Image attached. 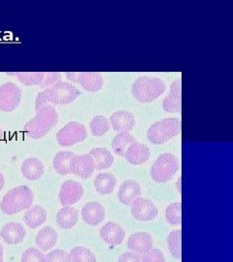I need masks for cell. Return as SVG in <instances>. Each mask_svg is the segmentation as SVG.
<instances>
[{"label": "cell", "mask_w": 233, "mask_h": 262, "mask_svg": "<svg viewBox=\"0 0 233 262\" xmlns=\"http://www.w3.org/2000/svg\"><path fill=\"white\" fill-rule=\"evenodd\" d=\"M75 157L72 151H59L57 152L53 161L54 168L59 175H68L71 173L70 163Z\"/></svg>", "instance_id": "27"}, {"label": "cell", "mask_w": 233, "mask_h": 262, "mask_svg": "<svg viewBox=\"0 0 233 262\" xmlns=\"http://www.w3.org/2000/svg\"><path fill=\"white\" fill-rule=\"evenodd\" d=\"M35 242L42 251L46 252L56 246L57 242V233L53 227L46 226L38 232L35 238Z\"/></svg>", "instance_id": "22"}, {"label": "cell", "mask_w": 233, "mask_h": 262, "mask_svg": "<svg viewBox=\"0 0 233 262\" xmlns=\"http://www.w3.org/2000/svg\"><path fill=\"white\" fill-rule=\"evenodd\" d=\"M131 204V215L138 221H153L159 215V209L152 200L147 198L137 197Z\"/></svg>", "instance_id": "9"}, {"label": "cell", "mask_w": 233, "mask_h": 262, "mask_svg": "<svg viewBox=\"0 0 233 262\" xmlns=\"http://www.w3.org/2000/svg\"><path fill=\"white\" fill-rule=\"evenodd\" d=\"M128 247L131 252L138 254L147 253L153 247V237L148 232H136L130 236Z\"/></svg>", "instance_id": "15"}, {"label": "cell", "mask_w": 233, "mask_h": 262, "mask_svg": "<svg viewBox=\"0 0 233 262\" xmlns=\"http://www.w3.org/2000/svg\"><path fill=\"white\" fill-rule=\"evenodd\" d=\"M165 217L170 225H181L182 224V203L174 202L168 205L165 210Z\"/></svg>", "instance_id": "32"}, {"label": "cell", "mask_w": 233, "mask_h": 262, "mask_svg": "<svg viewBox=\"0 0 233 262\" xmlns=\"http://www.w3.org/2000/svg\"><path fill=\"white\" fill-rule=\"evenodd\" d=\"M22 84L26 85H41L46 72H19L16 73Z\"/></svg>", "instance_id": "31"}, {"label": "cell", "mask_w": 233, "mask_h": 262, "mask_svg": "<svg viewBox=\"0 0 233 262\" xmlns=\"http://www.w3.org/2000/svg\"><path fill=\"white\" fill-rule=\"evenodd\" d=\"M82 216L87 225L96 226L105 219V209L99 202H89L82 209Z\"/></svg>", "instance_id": "14"}, {"label": "cell", "mask_w": 233, "mask_h": 262, "mask_svg": "<svg viewBox=\"0 0 233 262\" xmlns=\"http://www.w3.org/2000/svg\"><path fill=\"white\" fill-rule=\"evenodd\" d=\"M182 122L177 118H167L153 123L150 126L147 137L151 143L161 145L181 132Z\"/></svg>", "instance_id": "5"}, {"label": "cell", "mask_w": 233, "mask_h": 262, "mask_svg": "<svg viewBox=\"0 0 233 262\" xmlns=\"http://www.w3.org/2000/svg\"><path fill=\"white\" fill-rule=\"evenodd\" d=\"M4 183H5V181H4V177H3V175H2V173H0V190L3 188L4 187Z\"/></svg>", "instance_id": "40"}, {"label": "cell", "mask_w": 233, "mask_h": 262, "mask_svg": "<svg viewBox=\"0 0 233 262\" xmlns=\"http://www.w3.org/2000/svg\"><path fill=\"white\" fill-rule=\"evenodd\" d=\"M165 262V258L163 253H161L159 250H151L148 253L145 254L143 257L142 262Z\"/></svg>", "instance_id": "36"}, {"label": "cell", "mask_w": 233, "mask_h": 262, "mask_svg": "<svg viewBox=\"0 0 233 262\" xmlns=\"http://www.w3.org/2000/svg\"><path fill=\"white\" fill-rule=\"evenodd\" d=\"M70 170L80 178H90L95 170L93 158L90 155L75 156L70 163Z\"/></svg>", "instance_id": "12"}, {"label": "cell", "mask_w": 233, "mask_h": 262, "mask_svg": "<svg viewBox=\"0 0 233 262\" xmlns=\"http://www.w3.org/2000/svg\"><path fill=\"white\" fill-rule=\"evenodd\" d=\"M24 220L29 228L35 229L46 222L47 211L43 207L38 205L28 208L24 216Z\"/></svg>", "instance_id": "24"}, {"label": "cell", "mask_w": 233, "mask_h": 262, "mask_svg": "<svg viewBox=\"0 0 233 262\" xmlns=\"http://www.w3.org/2000/svg\"><path fill=\"white\" fill-rule=\"evenodd\" d=\"M60 79V73L58 72H46L45 78L41 84V88L47 89L48 86L50 88L51 85L56 84V82H58Z\"/></svg>", "instance_id": "37"}, {"label": "cell", "mask_w": 233, "mask_h": 262, "mask_svg": "<svg viewBox=\"0 0 233 262\" xmlns=\"http://www.w3.org/2000/svg\"><path fill=\"white\" fill-rule=\"evenodd\" d=\"M0 262H3V247L0 244Z\"/></svg>", "instance_id": "41"}, {"label": "cell", "mask_w": 233, "mask_h": 262, "mask_svg": "<svg viewBox=\"0 0 233 262\" xmlns=\"http://www.w3.org/2000/svg\"><path fill=\"white\" fill-rule=\"evenodd\" d=\"M110 129V122L104 116H96L91 122V131L94 136H102Z\"/></svg>", "instance_id": "33"}, {"label": "cell", "mask_w": 233, "mask_h": 262, "mask_svg": "<svg viewBox=\"0 0 233 262\" xmlns=\"http://www.w3.org/2000/svg\"><path fill=\"white\" fill-rule=\"evenodd\" d=\"M163 109L168 113H181L182 111V81L176 79L171 85L167 96L162 102Z\"/></svg>", "instance_id": "11"}, {"label": "cell", "mask_w": 233, "mask_h": 262, "mask_svg": "<svg viewBox=\"0 0 233 262\" xmlns=\"http://www.w3.org/2000/svg\"><path fill=\"white\" fill-rule=\"evenodd\" d=\"M142 190L139 184L134 180L124 181L120 187L118 198L122 204L131 205L134 199L141 196Z\"/></svg>", "instance_id": "18"}, {"label": "cell", "mask_w": 233, "mask_h": 262, "mask_svg": "<svg viewBox=\"0 0 233 262\" xmlns=\"http://www.w3.org/2000/svg\"><path fill=\"white\" fill-rule=\"evenodd\" d=\"M116 184L117 180L111 173H101L94 179V187L96 191L103 195L112 193Z\"/></svg>", "instance_id": "26"}, {"label": "cell", "mask_w": 233, "mask_h": 262, "mask_svg": "<svg viewBox=\"0 0 233 262\" xmlns=\"http://www.w3.org/2000/svg\"><path fill=\"white\" fill-rule=\"evenodd\" d=\"M118 262H142V258L138 253L129 252L122 253L119 257Z\"/></svg>", "instance_id": "38"}, {"label": "cell", "mask_w": 233, "mask_h": 262, "mask_svg": "<svg viewBox=\"0 0 233 262\" xmlns=\"http://www.w3.org/2000/svg\"><path fill=\"white\" fill-rule=\"evenodd\" d=\"M58 115L53 105L46 104L38 109L35 117L26 123L24 130L32 139H40L56 126Z\"/></svg>", "instance_id": "2"}, {"label": "cell", "mask_w": 233, "mask_h": 262, "mask_svg": "<svg viewBox=\"0 0 233 262\" xmlns=\"http://www.w3.org/2000/svg\"><path fill=\"white\" fill-rule=\"evenodd\" d=\"M78 75H79V73H77V72H68V73H66L67 79L72 81V82H75V83H77Z\"/></svg>", "instance_id": "39"}, {"label": "cell", "mask_w": 233, "mask_h": 262, "mask_svg": "<svg viewBox=\"0 0 233 262\" xmlns=\"http://www.w3.org/2000/svg\"><path fill=\"white\" fill-rule=\"evenodd\" d=\"M180 184H181V179H179L177 182V187L178 190H179V193H181V187H180Z\"/></svg>", "instance_id": "42"}, {"label": "cell", "mask_w": 233, "mask_h": 262, "mask_svg": "<svg viewBox=\"0 0 233 262\" xmlns=\"http://www.w3.org/2000/svg\"><path fill=\"white\" fill-rule=\"evenodd\" d=\"M134 142H136V140H135L134 136L131 134L130 132H124V131L123 132H120L113 139V150L118 156L123 157L125 150H128V148L131 146V144H133Z\"/></svg>", "instance_id": "28"}, {"label": "cell", "mask_w": 233, "mask_h": 262, "mask_svg": "<svg viewBox=\"0 0 233 262\" xmlns=\"http://www.w3.org/2000/svg\"><path fill=\"white\" fill-rule=\"evenodd\" d=\"M159 262H163V261H159Z\"/></svg>", "instance_id": "44"}, {"label": "cell", "mask_w": 233, "mask_h": 262, "mask_svg": "<svg viewBox=\"0 0 233 262\" xmlns=\"http://www.w3.org/2000/svg\"><path fill=\"white\" fill-rule=\"evenodd\" d=\"M168 250L178 259L182 257V230L175 229L171 231L167 237Z\"/></svg>", "instance_id": "29"}, {"label": "cell", "mask_w": 233, "mask_h": 262, "mask_svg": "<svg viewBox=\"0 0 233 262\" xmlns=\"http://www.w3.org/2000/svg\"><path fill=\"white\" fill-rule=\"evenodd\" d=\"M151 152L149 148L138 142H134L125 150L123 157L133 165H140L149 159Z\"/></svg>", "instance_id": "17"}, {"label": "cell", "mask_w": 233, "mask_h": 262, "mask_svg": "<svg viewBox=\"0 0 233 262\" xmlns=\"http://www.w3.org/2000/svg\"><path fill=\"white\" fill-rule=\"evenodd\" d=\"M22 174L30 181L39 180L44 174V165L36 158H28L22 163Z\"/></svg>", "instance_id": "21"}, {"label": "cell", "mask_w": 233, "mask_h": 262, "mask_svg": "<svg viewBox=\"0 0 233 262\" xmlns=\"http://www.w3.org/2000/svg\"><path fill=\"white\" fill-rule=\"evenodd\" d=\"M110 122L112 123L115 130L129 132L133 128L135 120L132 113L122 110L114 113L110 118Z\"/></svg>", "instance_id": "20"}, {"label": "cell", "mask_w": 233, "mask_h": 262, "mask_svg": "<svg viewBox=\"0 0 233 262\" xmlns=\"http://www.w3.org/2000/svg\"><path fill=\"white\" fill-rule=\"evenodd\" d=\"M88 137V132L84 124L78 122H70L56 134V139L60 146H72L82 142Z\"/></svg>", "instance_id": "7"}, {"label": "cell", "mask_w": 233, "mask_h": 262, "mask_svg": "<svg viewBox=\"0 0 233 262\" xmlns=\"http://www.w3.org/2000/svg\"><path fill=\"white\" fill-rule=\"evenodd\" d=\"M165 83L156 77L141 76L132 84V95L142 103L152 102L164 93Z\"/></svg>", "instance_id": "3"}, {"label": "cell", "mask_w": 233, "mask_h": 262, "mask_svg": "<svg viewBox=\"0 0 233 262\" xmlns=\"http://www.w3.org/2000/svg\"><path fill=\"white\" fill-rule=\"evenodd\" d=\"M83 194V187L73 180H68L61 185L58 198L63 206H70L77 203Z\"/></svg>", "instance_id": "10"}, {"label": "cell", "mask_w": 233, "mask_h": 262, "mask_svg": "<svg viewBox=\"0 0 233 262\" xmlns=\"http://www.w3.org/2000/svg\"><path fill=\"white\" fill-rule=\"evenodd\" d=\"M69 262H96V257L86 247H75L69 253Z\"/></svg>", "instance_id": "30"}, {"label": "cell", "mask_w": 233, "mask_h": 262, "mask_svg": "<svg viewBox=\"0 0 233 262\" xmlns=\"http://www.w3.org/2000/svg\"><path fill=\"white\" fill-rule=\"evenodd\" d=\"M3 138H4V133H3V130L0 128V142L3 140Z\"/></svg>", "instance_id": "43"}, {"label": "cell", "mask_w": 233, "mask_h": 262, "mask_svg": "<svg viewBox=\"0 0 233 262\" xmlns=\"http://www.w3.org/2000/svg\"><path fill=\"white\" fill-rule=\"evenodd\" d=\"M78 222L77 209L70 206L61 208L56 215V223L61 229H70L76 225Z\"/></svg>", "instance_id": "23"}, {"label": "cell", "mask_w": 233, "mask_h": 262, "mask_svg": "<svg viewBox=\"0 0 233 262\" xmlns=\"http://www.w3.org/2000/svg\"><path fill=\"white\" fill-rule=\"evenodd\" d=\"M22 262H45V255L36 248H29L23 253Z\"/></svg>", "instance_id": "34"}, {"label": "cell", "mask_w": 233, "mask_h": 262, "mask_svg": "<svg viewBox=\"0 0 233 262\" xmlns=\"http://www.w3.org/2000/svg\"><path fill=\"white\" fill-rule=\"evenodd\" d=\"M77 83L81 84L86 91L96 93L102 89L104 80L102 75L97 72H80Z\"/></svg>", "instance_id": "19"}, {"label": "cell", "mask_w": 233, "mask_h": 262, "mask_svg": "<svg viewBox=\"0 0 233 262\" xmlns=\"http://www.w3.org/2000/svg\"><path fill=\"white\" fill-rule=\"evenodd\" d=\"M94 161L96 170H102L111 167L114 162V157L111 151L106 148H94L89 154Z\"/></svg>", "instance_id": "25"}, {"label": "cell", "mask_w": 233, "mask_h": 262, "mask_svg": "<svg viewBox=\"0 0 233 262\" xmlns=\"http://www.w3.org/2000/svg\"><path fill=\"white\" fill-rule=\"evenodd\" d=\"M22 99V91L11 82L0 86V111L11 112L18 108Z\"/></svg>", "instance_id": "8"}, {"label": "cell", "mask_w": 233, "mask_h": 262, "mask_svg": "<svg viewBox=\"0 0 233 262\" xmlns=\"http://www.w3.org/2000/svg\"><path fill=\"white\" fill-rule=\"evenodd\" d=\"M178 169L177 158L171 152H164L154 162L151 169V176L157 183H166L173 178Z\"/></svg>", "instance_id": "6"}, {"label": "cell", "mask_w": 233, "mask_h": 262, "mask_svg": "<svg viewBox=\"0 0 233 262\" xmlns=\"http://www.w3.org/2000/svg\"><path fill=\"white\" fill-rule=\"evenodd\" d=\"M125 231L121 225L116 223H107L100 230V237L103 241L108 245L116 246L121 245L124 239Z\"/></svg>", "instance_id": "16"}, {"label": "cell", "mask_w": 233, "mask_h": 262, "mask_svg": "<svg viewBox=\"0 0 233 262\" xmlns=\"http://www.w3.org/2000/svg\"><path fill=\"white\" fill-rule=\"evenodd\" d=\"M26 235L27 231L25 227L16 222H10L6 224L0 231V237L5 243L9 245L22 243L26 238Z\"/></svg>", "instance_id": "13"}, {"label": "cell", "mask_w": 233, "mask_h": 262, "mask_svg": "<svg viewBox=\"0 0 233 262\" xmlns=\"http://www.w3.org/2000/svg\"><path fill=\"white\" fill-rule=\"evenodd\" d=\"M33 192L27 186H19L8 191L1 201L0 209L6 215H14L31 206Z\"/></svg>", "instance_id": "4"}, {"label": "cell", "mask_w": 233, "mask_h": 262, "mask_svg": "<svg viewBox=\"0 0 233 262\" xmlns=\"http://www.w3.org/2000/svg\"><path fill=\"white\" fill-rule=\"evenodd\" d=\"M81 94V92L72 84L63 81H58L56 84L47 88L41 92L35 98V111L48 103L65 105L73 102Z\"/></svg>", "instance_id": "1"}, {"label": "cell", "mask_w": 233, "mask_h": 262, "mask_svg": "<svg viewBox=\"0 0 233 262\" xmlns=\"http://www.w3.org/2000/svg\"><path fill=\"white\" fill-rule=\"evenodd\" d=\"M45 262H69V253L63 250H55L45 255Z\"/></svg>", "instance_id": "35"}]
</instances>
